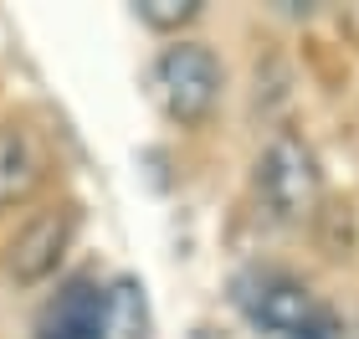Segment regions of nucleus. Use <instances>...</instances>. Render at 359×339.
I'll list each match as a JSON object with an SVG mask.
<instances>
[{
    "instance_id": "f03ea898",
    "label": "nucleus",
    "mask_w": 359,
    "mask_h": 339,
    "mask_svg": "<svg viewBox=\"0 0 359 339\" xmlns=\"http://www.w3.org/2000/svg\"><path fill=\"white\" fill-rule=\"evenodd\" d=\"M149 88H154L159 108H165L180 128H195V124L210 119V108H216V98H221V62L201 41L165 46V52L154 57Z\"/></svg>"
},
{
    "instance_id": "39448f33",
    "label": "nucleus",
    "mask_w": 359,
    "mask_h": 339,
    "mask_svg": "<svg viewBox=\"0 0 359 339\" xmlns=\"http://www.w3.org/2000/svg\"><path fill=\"white\" fill-rule=\"evenodd\" d=\"M67 241H72V211H41V216H31L21 232L11 237V247H6V272L15 283L52 278L57 262H62V252H67Z\"/></svg>"
},
{
    "instance_id": "f257e3e1",
    "label": "nucleus",
    "mask_w": 359,
    "mask_h": 339,
    "mask_svg": "<svg viewBox=\"0 0 359 339\" xmlns=\"http://www.w3.org/2000/svg\"><path fill=\"white\" fill-rule=\"evenodd\" d=\"M236 303L262 334L272 339H329V314L313 288L272 267H252L236 278Z\"/></svg>"
},
{
    "instance_id": "6e6552de",
    "label": "nucleus",
    "mask_w": 359,
    "mask_h": 339,
    "mask_svg": "<svg viewBox=\"0 0 359 339\" xmlns=\"http://www.w3.org/2000/svg\"><path fill=\"white\" fill-rule=\"evenodd\" d=\"M134 11L149 31H180L201 15V0H139Z\"/></svg>"
},
{
    "instance_id": "20e7f679",
    "label": "nucleus",
    "mask_w": 359,
    "mask_h": 339,
    "mask_svg": "<svg viewBox=\"0 0 359 339\" xmlns=\"http://www.w3.org/2000/svg\"><path fill=\"white\" fill-rule=\"evenodd\" d=\"M113 334V309L108 288L93 278H72L57 288V298L41 309L31 339H108Z\"/></svg>"
},
{
    "instance_id": "0eeeda50",
    "label": "nucleus",
    "mask_w": 359,
    "mask_h": 339,
    "mask_svg": "<svg viewBox=\"0 0 359 339\" xmlns=\"http://www.w3.org/2000/svg\"><path fill=\"white\" fill-rule=\"evenodd\" d=\"M144 288L134 283V278H123L118 288H108V309H113V329H118L123 339H144Z\"/></svg>"
},
{
    "instance_id": "7ed1b4c3",
    "label": "nucleus",
    "mask_w": 359,
    "mask_h": 339,
    "mask_svg": "<svg viewBox=\"0 0 359 339\" xmlns=\"http://www.w3.org/2000/svg\"><path fill=\"white\" fill-rule=\"evenodd\" d=\"M257 196L267 201V211L277 221H303L313 216V206L323 196V175L313 149L298 134H277L262 159H257Z\"/></svg>"
},
{
    "instance_id": "423d86ee",
    "label": "nucleus",
    "mask_w": 359,
    "mask_h": 339,
    "mask_svg": "<svg viewBox=\"0 0 359 339\" xmlns=\"http://www.w3.org/2000/svg\"><path fill=\"white\" fill-rule=\"evenodd\" d=\"M41 180V154L31 144L26 128L15 124H0V206H15L26 201Z\"/></svg>"
}]
</instances>
